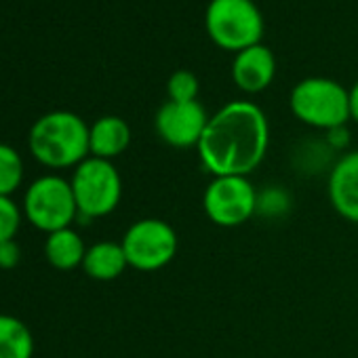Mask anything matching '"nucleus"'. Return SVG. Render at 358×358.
Segmentation results:
<instances>
[{"label": "nucleus", "instance_id": "2", "mask_svg": "<svg viewBox=\"0 0 358 358\" xmlns=\"http://www.w3.org/2000/svg\"><path fill=\"white\" fill-rule=\"evenodd\" d=\"M28 148L47 169H76L91 156L89 124L70 110L47 112L30 127Z\"/></svg>", "mask_w": 358, "mask_h": 358}, {"label": "nucleus", "instance_id": "6", "mask_svg": "<svg viewBox=\"0 0 358 358\" xmlns=\"http://www.w3.org/2000/svg\"><path fill=\"white\" fill-rule=\"evenodd\" d=\"M24 215L41 232H57L72 228L78 220V207L70 179L49 173L28 186L24 196Z\"/></svg>", "mask_w": 358, "mask_h": 358}, {"label": "nucleus", "instance_id": "10", "mask_svg": "<svg viewBox=\"0 0 358 358\" xmlns=\"http://www.w3.org/2000/svg\"><path fill=\"white\" fill-rule=\"evenodd\" d=\"M327 194L339 217L358 224V150L333 162L327 179Z\"/></svg>", "mask_w": 358, "mask_h": 358}, {"label": "nucleus", "instance_id": "14", "mask_svg": "<svg viewBox=\"0 0 358 358\" xmlns=\"http://www.w3.org/2000/svg\"><path fill=\"white\" fill-rule=\"evenodd\" d=\"M85 253H87L85 241L74 228H64V230L47 234L45 257L51 264V268L59 272H70V270H76L78 266L83 268Z\"/></svg>", "mask_w": 358, "mask_h": 358}, {"label": "nucleus", "instance_id": "1", "mask_svg": "<svg viewBox=\"0 0 358 358\" xmlns=\"http://www.w3.org/2000/svg\"><path fill=\"white\" fill-rule=\"evenodd\" d=\"M268 148V116L249 99L228 101L213 116H209L205 133L196 145L203 166L213 177H249L264 162Z\"/></svg>", "mask_w": 358, "mask_h": 358}, {"label": "nucleus", "instance_id": "9", "mask_svg": "<svg viewBox=\"0 0 358 358\" xmlns=\"http://www.w3.org/2000/svg\"><path fill=\"white\" fill-rule=\"evenodd\" d=\"M207 122L209 114L201 101H164L154 116L158 137L177 150L196 148Z\"/></svg>", "mask_w": 358, "mask_h": 358}, {"label": "nucleus", "instance_id": "4", "mask_svg": "<svg viewBox=\"0 0 358 358\" xmlns=\"http://www.w3.org/2000/svg\"><path fill=\"white\" fill-rule=\"evenodd\" d=\"M70 184L83 224L106 217L120 205L122 177L112 160L89 156L74 169Z\"/></svg>", "mask_w": 358, "mask_h": 358}, {"label": "nucleus", "instance_id": "8", "mask_svg": "<svg viewBox=\"0 0 358 358\" xmlns=\"http://www.w3.org/2000/svg\"><path fill=\"white\" fill-rule=\"evenodd\" d=\"M203 209L215 226H243L257 211V190L243 175L213 177L203 196Z\"/></svg>", "mask_w": 358, "mask_h": 358}, {"label": "nucleus", "instance_id": "12", "mask_svg": "<svg viewBox=\"0 0 358 358\" xmlns=\"http://www.w3.org/2000/svg\"><path fill=\"white\" fill-rule=\"evenodd\" d=\"M131 143V127L120 116H101L89 124V150L91 156L114 160Z\"/></svg>", "mask_w": 358, "mask_h": 358}, {"label": "nucleus", "instance_id": "17", "mask_svg": "<svg viewBox=\"0 0 358 358\" xmlns=\"http://www.w3.org/2000/svg\"><path fill=\"white\" fill-rule=\"evenodd\" d=\"M199 91L201 83L190 70H177L166 80L169 101H199Z\"/></svg>", "mask_w": 358, "mask_h": 358}, {"label": "nucleus", "instance_id": "22", "mask_svg": "<svg viewBox=\"0 0 358 358\" xmlns=\"http://www.w3.org/2000/svg\"><path fill=\"white\" fill-rule=\"evenodd\" d=\"M348 103H350V118L358 122V80L348 89Z\"/></svg>", "mask_w": 358, "mask_h": 358}, {"label": "nucleus", "instance_id": "13", "mask_svg": "<svg viewBox=\"0 0 358 358\" xmlns=\"http://www.w3.org/2000/svg\"><path fill=\"white\" fill-rule=\"evenodd\" d=\"M127 268H129V262L120 243L101 241V243L87 247L83 270L89 278L101 280V282L116 280Z\"/></svg>", "mask_w": 358, "mask_h": 358}, {"label": "nucleus", "instance_id": "5", "mask_svg": "<svg viewBox=\"0 0 358 358\" xmlns=\"http://www.w3.org/2000/svg\"><path fill=\"white\" fill-rule=\"evenodd\" d=\"M289 108L299 122L322 131L345 127L350 120L348 89L324 76L299 80L289 95Z\"/></svg>", "mask_w": 358, "mask_h": 358}, {"label": "nucleus", "instance_id": "20", "mask_svg": "<svg viewBox=\"0 0 358 358\" xmlns=\"http://www.w3.org/2000/svg\"><path fill=\"white\" fill-rule=\"evenodd\" d=\"M22 259V249L15 238L0 243V270H13Z\"/></svg>", "mask_w": 358, "mask_h": 358}, {"label": "nucleus", "instance_id": "15", "mask_svg": "<svg viewBox=\"0 0 358 358\" xmlns=\"http://www.w3.org/2000/svg\"><path fill=\"white\" fill-rule=\"evenodd\" d=\"M34 337L24 320L0 314V358H32Z\"/></svg>", "mask_w": 358, "mask_h": 358}, {"label": "nucleus", "instance_id": "11", "mask_svg": "<svg viewBox=\"0 0 358 358\" xmlns=\"http://www.w3.org/2000/svg\"><path fill=\"white\" fill-rule=\"evenodd\" d=\"M276 76V57L272 49L266 45L249 47L234 55L232 62V80L245 93H262L266 91Z\"/></svg>", "mask_w": 358, "mask_h": 358}, {"label": "nucleus", "instance_id": "18", "mask_svg": "<svg viewBox=\"0 0 358 358\" xmlns=\"http://www.w3.org/2000/svg\"><path fill=\"white\" fill-rule=\"evenodd\" d=\"M291 209V196L280 186H270L264 192H257V211L262 217H282Z\"/></svg>", "mask_w": 358, "mask_h": 358}, {"label": "nucleus", "instance_id": "19", "mask_svg": "<svg viewBox=\"0 0 358 358\" xmlns=\"http://www.w3.org/2000/svg\"><path fill=\"white\" fill-rule=\"evenodd\" d=\"M24 211L11 196H0V243L15 238L22 226Z\"/></svg>", "mask_w": 358, "mask_h": 358}, {"label": "nucleus", "instance_id": "21", "mask_svg": "<svg viewBox=\"0 0 358 358\" xmlns=\"http://www.w3.org/2000/svg\"><path fill=\"white\" fill-rule=\"evenodd\" d=\"M350 141V133L345 127H337V129H331L327 131V143L331 150H343Z\"/></svg>", "mask_w": 358, "mask_h": 358}, {"label": "nucleus", "instance_id": "7", "mask_svg": "<svg viewBox=\"0 0 358 358\" xmlns=\"http://www.w3.org/2000/svg\"><path fill=\"white\" fill-rule=\"evenodd\" d=\"M120 245L129 268L139 272H156L173 262L179 241L171 224L156 217H145L129 226Z\"/></svg>", "mask_w": 358, "mask_h": 358}, {"label": "nucleus", "instance_id": "16", "mask_svg": "<svg viewBox=\"0 0 358 358\" xmlns=\"http://www.w3.org/2000/svg\"><path fill=\"white\" fill-rule=\"evenodd\" d=\"M24 184V158L9 143H0V196H11Z\"/></svg>", "mask_w": 358, "mask_h": 358}, {"label": "nucleus", "instance_id": "3", "mask_svg": "<svg viewBox=\"0 0 358 358\" xmlns=\"http://www.w3.org/2000/svg\"><path fill=\"white\" fill-rule=\"evenodd\" d=\"M205 30L215 47L241 53L264 38V15L253 0H211L205 11Z\"/></svg>", "mask_w": 358, "mask_h": 358}]
</instances>
